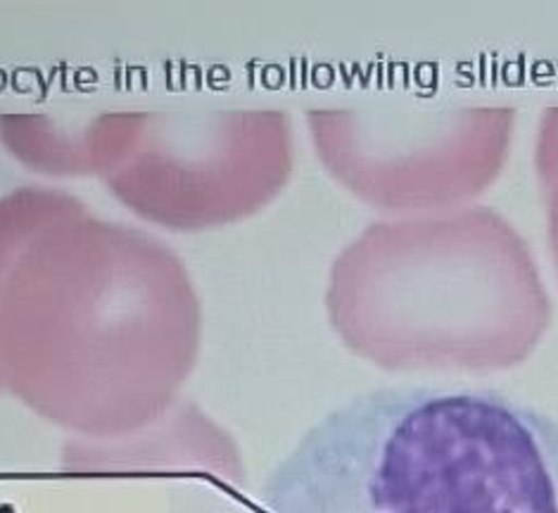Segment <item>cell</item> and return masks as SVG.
<instances>
[{"label": "cell", "mask_w": 558, "mask_h": 513, "mask_svg": "<svg viewBox=\"0 0 558 513\" xmlns=\"http://www.w3.org/2000/svg\"><path fill=\"white\" fill-rule=\"evenodd\" d=\"M201 300L155 235L56 188L0 197V394L76 436L119 440L179 402Z\"/></svg>", "instance_id": "6da1fadb"}, {"label": "cell", "mask_w": 558, "mask_h": 513, "mask_svg": "<svg viewBox=\"0 0 558 513\" xmlns=\"http://www.w3.org/2000/svg\"><path fill=\"white\" fill-rule=\"evenodd\" d=\"M262 511L558 513V424L497 390H371L304 432Z\"/></svg>", "instance_id": "7a4b0ae2"}, {"label": "cell", "mask_w": 558, "mask_h": 513, "mask_svg": "<svg viewBox=\"0 0 558 513\" xmlns=\"http://www.w3.org/2000/svg\"><path fill=\"white\" fill-rule=\"evenodd\" d=\"M326 312L383 371L495 374L537 350L554 307L523 235L473 205L371 223L330 267Z\"/></svg>", "instance_id": "3957f363"}, {"label": "cell", "mask_w": 558, "mask_h": 513, "mask_svg": "<svg viewBox=\"0 0 558 513\" xmlns=\"http://www.w3.org/2000/svg\"><path fill=\"white\" fill-rule=\"evenodd\" d=\"M295 143L281 110H105L96 174L169 231L243 221L286 188Z\"/></svg>", "instance_id": "277c9868"}, {"label": "cell", "mask_w": 558, "mask_h": 513, "mask_svg": "<svg viewBox=\"0 0 558 513\" xmlns=\"http://www.w3.org/2000/svg\"><path fill=\"white\" fill-rule=\"evenodd\" d=\"M509 105H352L307 112L318 160L380 209L437 212L485 193L507 164Z\"/></svg>", "instance_id": "5b68a950"}, {"label": "cell", "mask_w": 558, "mask_h": 513, "mask_svg": "<svg viewBox=\"0 0 558 513\" xmlns=\"http://www.w3.org/2000/svg\"><path fill=\"white\" fill-rule=\"evenodd\" d=\"M100 112H5L0 143L26 169L48 176L96 174Z\"/></svg>", "instance_id": "8992f818"}, {"label": "cell", "mask_w": 558, "mask_h": 513, "mask_svg": "<svg viewBox=\"0 0 558 513\" xmlns=\"http://www.w3.org/2000/svg\"><path fill=\"white\" fill-rule=\"evenodd\" d=\"M535 169L539 176L544 207H547L549 253L558 273V105H551L542 114L535 146Z\"/></svg>", "instance_id": "52a82bcc"}]
</instances>
